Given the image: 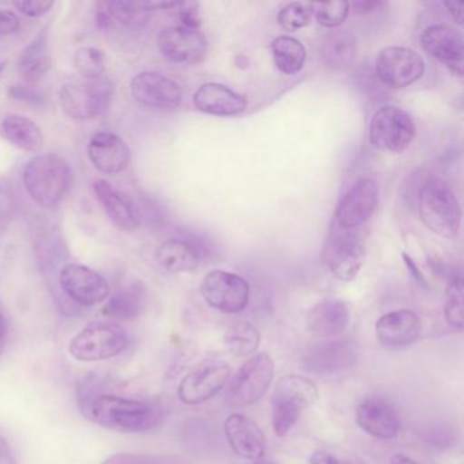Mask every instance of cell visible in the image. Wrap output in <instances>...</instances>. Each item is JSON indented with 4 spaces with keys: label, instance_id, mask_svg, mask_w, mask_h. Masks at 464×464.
Segmentation results:
<instances>
[{
    "label": "cell",
    "instance_id": "6da1fadb",
    "mask_svg": "<svg viewBox=\"0 0 464 464\" xmlns=\"http://www.w3.org/2000/svg\"><path fill=\"white\" fill-rule=\"evenodd\" d=\"M23 181L31 199L45 210L59 208L74 187V172L56 154H39L26 162Z\"/></svg>",
    "mask_w": 464,
    "mask_h": 464
},
{
    "label": "cell",
    "instance_id": "7a4b0ae2",
    "mask_svg": "<svg viewBox=\"0 0 464 464\" xmlns=\"http://www.w3.org/2000/svg\"><path fill=\"white\" fill-rule=\"evenodd\" d=\"M92 417L99 425L123 433H140L153 429L161 418L159 407L148 401L102 395L93 401Z\"/></svg>",
    "mask_w": 464,
    "mask_h": 464
},
{
    "label": "cell",
    "instance_id": "3957f363",
    "mask_svg": "<svg viewBox=\"0 0 464 464\" xmlns=\"http://www.w3.org/2000/svg\"><path fill=\"white\" fill-rule=\"evenodd\" d=\"M418 210L425 227L440 237L455 240L461 224V208L455 192L444 180L429 179L418 197Z\"/></svg>",
    "mask_w": 464,
    "mask_h": 464
},
{
    "label": "cell",
    "instance_id": "277c9868",
    "mask_svg": "<svg viewBox=\"0 0 464 464\" xmlns=\"http://www.w3.org/2000/svg\"><path fill=\"white\" fill-rule=\"evenodd\" d=\"M319 398L316 384L308 377L289 374L276 382L271 395L273 428L276 436L284 437L295 428L304 410Z\"/></svg>",
    "mask_w": 464,
    "mask_h": 464
},
{
    "label": "cell",
    "instance_id": "5b68a950",
    "mask_svg": "<svg viewBox=\"0 0 464 464\" xmlns=\"http://www.w3.org/2000/svg\"><path fill=\"white\" fill-rule=\"evenodd\" d=\"M130 343V334L121 325L93 323L70 341L69 352L81 362H97L121 354Z\"/></svg>",
    "mask_w": 464,
    "mask_h": 464
},
{
    "label": "cell",
    "instance_id": "8992f818",
    "mask_svg": "<svg viewBox=\"0 0 464 464\" xmlns=\"http://www.w3.org/2000/svg\"><path fill=\"white\" fill-rule=\"evenodd\" d=\"M112 86L108 81L70 78L62 85L59 100L64 115L74 121H92L110 107Z\"/></svg>",
    "mask_w": 464,
    "mask_h": 464
},
{
    "label": "cell",
    "instance_id": "52a82bcc",
    "mask_svg": "<svg viewBox=\"0 0 464 464\" xmlns=\"http://www.w3.org/2000/svg\"><path fill=\"white\" fill-rule=\"evenodd\" d=\"M417 127L406 111L388 105L380 108L369 126V140L374 148L390 153L406 150L415 138Z\"/></svg>",
    "mask_w": 464,
    "mask_h": 464
},
{
    "label": "cell",
    "instance_id": "ba28073f",
    "mask_svg": "<svg viewBox=\"0 0 464 464\" xmlns=\"http://www.w3.org/2000/svg\"><path fill=\"white\" fill-rule=\"evenodd\" d=\"M276 376V365L267 353L249 358L233 376L227 399L236 406H249L266 395Z\"/></svg>",
    "mask_w": 464,
    "mask_h": 464
},
{
    "label": "cell",
    "instance_id": "9c48e42d",
    "mask_svg": "<svg viewBox=\"0 0 464 464\" xmlns=\"http://www.w3.org/2000/svg\"><path fill=\"white\" fill-rule=\"evenodd\" d=\"M249 293L248 282L229 271H210L202 282V295L206 303L222 314H235L246 311Z\"/></svg>",
    "mask_w": 464,
    "mask_h": 464
},
{
    "label": "cell",
    "instance_id": "30bf717a",
    "mask_svg": "<svg viewBox=\"0 0 464 464\" xmlns=\"http://www.w3.org/2000/svg\"><path fill=\"white\" fill-rule=\"evenodd\" d=\"M229 362L219 358H208L198 363L179 385L178 395L183 403L195 406L214 398L230 377Z\"/></svg>",
    "mask_w": 464,
    "mask_h": 464
},
{
    "label": "cell",
    "instance_id": "8fae6325",
    "mask_svg": "<svg viewBox=\"0 0 464 464\" xmlns=\"http://www.w3.org/2000/svg\"><path fill=\"white\" fill-rule=\"evenodd\" d=\"M422 56L409 47H387L376 58V75L390 89H404L422 78Z\"/></svg>",
    "mask_w": 464,
    "mask_h": 464
},
{
    "label": "cell",
    "instance_id": "7c38bea8",
    "mask_svg": "<svg viewBox=\"0 0 464 464\" xmlns=\"http://www.w3.org/2000/svg\"><path fill=\"white\" fill-rule=\"evenodd\" d=\"M59 284L64 295L83 306H94L110 297L107 279L88 266L69 263L62 268Z\"/></svg>",
    "mask_w": 464,
    "mask_h": 464
},
{
    "label": "cell",
    "instance_id": "4fadbf2b",
    "mask_svg": "<svg viewBox=\"0 0 464 464\" xmlns=\"http://www.w3.org/2000/svg\"><path fill=\"white\" fill-rule=\"evenodd\" d=\"M379 203V187L372 179H360L344 194L335 211L339 229L354 230L369 221Z\"/></svg>",
    "mask_w": 464,
    "mask_h": 464
},
{
    "label": "cell",
    "instance_id": "5bb4252c",
    "mask_svg": "<svg viewBox=\"0 0 464 464\" xmlns=\"http://www.w3.org/2000/svg\"><path fill=\"white\" fill-rule=\"evenodd\" d=\"M132 99L145 107L173 111L183 102V91L179 83L156 72H138L130 82Z\"/></svg>",
    "mask_w": 464,
    "mask_h": 464
},
{
    "label": "cell",
    "instance_id": "9a60e30c",
    "mask_svg": "<svg viewBox=\"0 0 464 464\" xmlns=\"http://www.w3.org/2000/svg\"><path fill=\"white\" fill-rule=\"evenodd\" d=\"M324 260L336 279L342 282L353 281L365 260L362 241L353 235L352 230L339 229L325 246Z\"/></svg>",
    "mask_w": 464,
    "mask_h": 464
},
{
    "label": "cell",
    "instance_id": "2e32d148",
    "mask_svg": "<svg viewBox=\"0 0 464 464\" xmlns=\"http://www.w3.org/2000/svg\"><path fill=\"white\" fill-rule=\"evenodd\" d=\"M160 53L173 63L198 64L208 55V43L198 29L172 26L159 36Z\"/></svg>",
    "mask_w": 464,
    "mask_h": 464
},
{
    "label": "cell",
    "instance_id": "e0dca14e",
    "mask_svg": "<svg viewBox=\"0 0 464 464\" xmlns=\"http://www.w3.org/2000/svg\"><path fill=\"white\" fill-rule=\"evenodd\" d=\"M357 352L347 341H325L314 344L303 358L304 369L319 376H333L354 366Z\"/></svg>",
    "mask_w": 464,
    "mask_h": 464
},
{
    "label": "cell",
    "instance_id": "ac0fdd59",
    "mask_svg": "<svg viewBox=\"0 0 464 464\" xmlns=\"http://www.w3.org/2000/svg\"><path fill=\"white\" fill-rule=\"evenodd\" d=\"M88 157L99 172L118 175L131 164V149L115 132L99 131L89 138Z\"/></svg>",
    "mask_w": 464,
    "mask_h": 464
},
{
    "label": "cell",
    "instance_id": "d6986e66",
    "mask_svg": "<svg viewBox=\"0 0 464 464\" xmlns=\"http://www.w3.org/2000/svg\"><path fill=\"white\" fill-rule=\"evenodd\" d=\"M425 53L444 63L460 77L463 74L464 44L460 32L452 26L431 25L420 34Z\"/></svg>",
    "mask_w": 464,
    "mask_h": 464
},
{
    "label": "cell",
    "instance_id": "ffe728a7",
    "mask_svg": "<svg viewBox=\"0 0 464 464\" xmlns=\"http://www.w3.org/2000/svg\"><path fill=\"white\" fill-rule=\"evenodd\" d=\"M422 331L420 316L411 309L382 314L376 323V336L382 346L401 349L418 341Z\"/></svg>",
    "mask_w": 464,
    "mask_h": 464
},
{
    "label": "cell",
    "instance_id": "44dd1931",
    "mask_svg": "<svg viewBox=\"0 0 464 464\" xmlns=\"http://www.w3.org/2000/svg\"><path fill=\"white\" fill-rule=\"evenodd\" d=\"M355 420L358 426L374 439H393L401 429L395 407L382 398H368L361 401L355 411Z\"/></svg>",
    "mask_w": 464,
    "mask_h": 464
},
{
    "label": "cell",
    "instance_id": "7402d4cb",
    "mask_svg": "<svg viewBox=\"0 0 464 464\" xmlns=\"http://www.w3.org/2000/svg\"><path fill=\"white\" fill-rule=\"evenodd\" d=\"M192 102L195 110L199 112L222 118L240 115L248 107V102L243 94L232 91L222 83L214 82L199 86L192 97Z\"/></svg>",
    "mask_w": 464,
    "mask_h": 464
},
{
    "label": "cell",
    "instance_id": "603a6c76",
    "mask_svg": "<svg viewBox=\"0 0 464 464\" xmlns=\"http://www.w3.org/2000/svg\"><path fill=\"white\" fill-rule=\"evenodd\" d=\"M224 429L227 442L241 458L260 459L265 455V434L251 418L235 412L225 420Z\"/></svg>",
    "mask_w": 464,
    "mask_h": 464
},
{
    "label": "cell",
    "instance_id": "cb8c5ba5",
    "mask_svg": "<svg viewBox=\"0 0 464 464\" xmlns=\"http://www.w3.org/2000/svg\"><path fill=\"white\" fill-rule=\"evenodd\" d=\"M94 194L107 213L108 218L121 232H134L140 227V217L131 200L110 181L97 180Z\"/></svg>",
    "mask_w": 464,
    "mask_h": 464
},
{
    "label": "cell",
    "instance_id": "d4e9b609",
    "mask_svg": "<svg viewBox=\"0 0 464 464\" xmlns=\"http://www.w3.org/2000/svg\"><path fill=\"white\" fill-rule=\"evenodd\" d=\"M150 13L145 2H124V0L97 2L96 24L100 29H138L148 23Z\"/></svg>",
    "mask_w": 464,
    "mask_h": 464
},
{
    "label": "cell",
    "instance_id": "484cf974",
    "mask_svg": "<svg viewBox=\"0 0 464 464\" xmlns=\"http://www.w3.org/2000/svg\"><path fill=\"white\" fill-rule=\"evenodd\" d=\"M350 324V311L341 300H323L309 311L306 327L309 333L331 338L343 333Z\"/></svg>",
    "mask_w": 464,
    "mask_h": 464
},
{
    "label": "cell",
    "instance_id": "4316f807",
    "mask_svg": "<svg viewBox=\"0 0 464 464\" xmlns=\"http://www.w3.org/2000/svg\"><path fill=\"white\" fill-rule=\"evenodd\" d=\"M154 259L157 265L168 273H188L197 270L200 265V252L189 241L169 238L157 246Z\"/></svg>",
    "mask_w": 464,
    "mask_h": 464
},
{
    "label": "cell",
    "instance_id": "83f0119b",
    "mask_svg": "<svg viewBox=\"0 0 464 464\" xmlns=\"http://www.w3.org/2000/svg\"><path fill=\"white\" fill-rule=\"evenodd\" d=\"M0 134L10 145L26 153H39L44 146V134L39 124L17 113L7 115L2 121Z\"/></svg>",
    "mask_w": 464,
    "mask_h": 464
},
{
    "label": "cell",
    "instance_id": "f1b7e54d",
    "mask_svg": "<svg viewBox=\"0 0 464 464\" xmlns=\"http://www.w3.org/2000/svg\"><path fill=\"white\" fill-rule=\"evenodd\" d=\"M357 55V39L347 29H333L322 42V61L328 69L344 70Z\"/></svg>",
    "mask_w": 464,
    "mask_h": 464
},
{
    "label": "cell",
    "instance_id": "f546056e",
    "mask_svg": "<svg viewBox=\"0 0 464 464\" xmlns=\"http://www.w3.org/2000/svg\"><path fill=\"white\" fill-rule=\"evenodd\" d=\"M18 72L25 82L37 83L53 67L47 34H40L18 59Z\"/></svg>",
    "mask_w": 464,
    "mask_h": 464
},
{
    "label": "cell",
    "instance_id": "4dcf8cb0",
    "mask_svg": "<svg viewBox=\"0 0 464 464\" xmlns=\"http://www.w3.org/2000/svg\"><path fill=\"white\" fill-rule=\"evenodd\" d=\"M270 50L279 72L293 75L303 70L306 50L300 40L292 36H279L271 43Z\"/></svg>",
    "mask_w": 464,
    "mask_h": 464
},
{
    "label": "cell",
    "instance_id": "1f68e13d",
    "mask_svg": "<svg viewBox=\"0 0 464 464\" xmlns=\"http://www.w3.org/2000/svg\"><path fill=\"white\" fill-rule=\"evenodd\" d=\"M143 306H145V295H143L142 287L130 286L116 292L108 301L104 311L108 316L130 320L140 316Z\"/></svg>",
    "mask_w": 464,
    "mask_h": 464
},
{
    "label": "cell",
    "instance_id": "d6a6232c",
    "mask_svg": "<svg viewBox=\"0 0 464 464\" xmlns=\"http://www.w3.org/2000/svg\"><path fill=\"white\" fill-rule=\"evenodd\" d=\"M225 344L236 355H248L256 352L260 344V333L249 323H238L227 328Z\"/></svg>",
    "mask_w": 464,
    "mask_h": 464
},
{
    "label": "cell",
    "instance_id": "836d02e7",
    "mask_svg": "<svg viewBox=\"0 0 464 464\" xmlns=\"http://www.w3.org/2000/svg\"><path fill=\"white\" fill-rule=\"evenodd\" d=\"M74 66L82 80H102L105 74L104 53L94 47L80 48L74 55Z\"/></svg>",
    "mask_w": 464,
    "mask_h": 464
},
{
    "label": "cell",
    "instance_id": "e575fe53",
    "mask_svg": "<svg viewBox=\"0 0 464 464\" xmlns=\"http://www.w3.org/2000/svg\"><path fill=\"white\" fill-rule=\"evenodd\" d=\"M350 4L344 0L312 4V15L324 28L338 29L349 17Z\"/></svg>",
    "mask_w": 464,
    "mask_h": 464
},
{
    "label": "cell",
    "instance_id": "d590c367",
    "mask_svg": "<svg viewBox=\"0 0 464 464\" xmlns=\"http://www.w3.org/2000/svg\"><path fill=\"white\" fill-rule=\"evenodd\" d=\"M312 20V4L292 2L279 10L276 15L279 26L286 32H297L309 25Z\"/></svg>",
    "mask_w": 464,
    "mask_h": 464
},
{
    "label": "cell",
    "instance_id": "8d00e7d4",
    "mask_svg": "<svg viewBox=\"0 0 464 464\" xmlns=\"http://www.w3.org/2000/svg\"><path fill=\"white\" fill-rule=\"evenodd\" d=\"M445 319L450 327L456 328V330L463 328V281L460 278L452 279L448 286Z\"/></svg>",
    "mask_w": 464,
    "mask_h": 464
},
{
    "label": "cell",
    "instance_id": "74e56055",
    "mask_svg": "<svg viewBox=\"0 0 464 464\" xmlns=\"http://www.w3.org/2000/svg\"><path fill=\"white\" fill-rule=\"evenodd\" d=\"M176 9H178L181 26L200 31L202 20H200L199 15V4H197V2H178Z\"/></svg>",
    "mask_w": 464,
    "mask_h": 464
},
{
    "label": "cell",
    "instance_id": "f35d334b",
    "mask_svg": "<svg viewBox=\"0 0 464 464\" xmlns=\"http://www.w3.org/2000/svg\"><path fill=\"white\" fill-rule=\"evenodd\" d=\"M13 6L26 17L37 18L50 13L51 9L55 6V2H51V0H21V2H15Z\"/></svg>",
    "mask_w": 464,
    "mask_h": 464
},
{
    "label": "cell",
    "instance_id": "ab89813d",
    "mask_svg": "<svg viewBox=\"0 0 464 464\" xmlns=\"http://www.w3.org/2000/svg\"><path fill=\"white\" fill-rule=\"evenodd\" d=\"M14 194L7 184L0 181V230L6 227L14 214Z\"/></svg>",
    "mask_w": 464,
    "mask_h": 464
},
{
    "label": "cell",
    "instance_id": "60d3db41",
    "mask_svg": "<svg viewBox=\"0 0 464 464\" xmlns=\"http://www.w3.org/2000/svg\"><path fill=\"white\" fill-rule=\"evenodd\" d=\"M9 97L10 100L34 105V107H43L45 102L44 96L36 89L29 88V86H12L9 89Z\"/></svg>",
    "mask_w": 464,
    "mask_h": 464
},
{
    "label": "cell",
    "instance_id": "b9f144b4",
    "mask_svg": "<svg viewBox=\"0 0 464 464\" xmlns=\"http://www.w3.org/2000/svg\"><path fill=\"white\" fill-rule=\"evenodd\" d=\"M21 28V21L14 12L9 9H0V36H12Z\"/></svg>",
    "mask_w": 464,
    "mask_h": 464
},
{
    "label": "cell",
    "instance_id": "7bdbcfd3",
    "mask_svg": "<svg viewBox=\"0 0 464 464\" xmlns=\"http://www.w3.org/2000/svg\"><path fill=\"white\" fill-rule=\"evenodd\" d=\"M384 6L382 2L379 0H357L354 4H350V9H354L355 13L360 15L372 14V13L379 10L380 7Z\"/></svg>",
    "mask_w": 464,
    "mask_h": 464
},
{
    "label": "cell",
    "instance_id": "ee69618b",
    "mask_svg": "<svg viewBox=\"0 0 464 464\" xmlns=\"http://www.w3.org/2000/svg\"><path fill=\"white\" fill-rule=\"evenodd\" d=\"M311 464H341L338 459L324 450H316L309 459Z\"/></svg>",
    "mask_w": 464,
    "mask_h": 464
},
{
    "label": "cell",
    "instance_id": "f6af8a7d",
    "mask_svg": "<svg viewBox=\"0 0 464 464\" xmlns=\"http://www.w3.org/2000/svg\"><path fill=\"white\" fill-rule=\"evenodd\" d=\"M401 257H403L404 263H406L407 268H409V271L410 273H411V276H414L415 281L420 282V284L425 285V278H423V276L422 274H420V271L418 270L417 265H415L414 260H412L411 257H410L409 255L407 254H401Z\"/></svg>",
    "mask_w": 464,
    "mask_h": 464
},
{
    "label": "cell",
    "instance_id": "bcb514c9",
    "mask_svg": "<svg viewBox=\"0 0 464 464\" xmlns=\"http://www.w3.org/2000/svg\"><path fill=\"white\" fill-rule=\"evenodd\" d=\"M444 6L450 12V17L453 18L456 24H461V2H445Z\"/></svg>",
    "mask_w": 464,
    "mask_h": 464
},
{
    "label": "cell",
    "instance_id": "7dc6e473",
    "mask_svg": "<svg viewBox=\"0 0 464 464\" xmlns=\"http://www.w3.org/2000/svg\"><path fill=\"white\" fill-rule=\"evenodd\" d=\"M391 464H420L415 461L414 459L409 458V456L403 455V453H396L391 459Z\"/></svg>",
    "mask_w": 464,
    "mask_h": 464
},
{
    "label": "cell",
    "instance_id": "c3c4849f",
    "mask_svg": "<svg viewBox=\"0 0 464 464\" xmlns=\"http://www.w3.org/2000/svg\"><path fill=\"white\" fill-rule=\"evenodd\" d=\"M7 325L6 322H5L4 314H0V341L4 339V336L6 335Z\"/></svg>",
    "mask_w": 464,
    "mask_h": 464
},
{
    "label": "cell",
    "instance_id": "681fc988",
    "mask_svg": "<svg viewBox=\"0 0 464 464\" xmlns=\"http://www.w3.org/2000/svg\"><path fill=\"white\" fill-rule=\"evenodd\" d=\"M255 464H276V463H274V461H268V460H259V461H256V463Z\"/></svg>",
    "mask_w": 464,
    "mask_h": 464
},
{
    "label": "cell",
    "instance_id": "f907efd6",
    "mask_svg": "<svg viewBox=\"0 0 464 464\" xmlns=\"http://www.w3.org/2000/svg\"><path fill=\"white\" fill-rule=\"evenodd\" d=\"M4 70H5V63H2V62H0V75H2V72H4Z\"/></svg>",
    "mask_w": 464,
    "mask_h": 464
},
{
    "label": "cell",
    "instance_id": "816d5d0a",
    "mask_svg": "<svg viewBox=\"0 0 464 464\" xmlns=\"http://www.w3.org/2000/svg\"><path fill=\"white\" fill-rule=\"evenodd\" d=\"M341 464H354V463H352V461H346V463H341Z\"/></svg>",
    "mask_w": 464,
    "mask_h": 464
}]
</instances>
